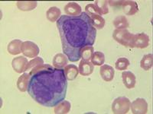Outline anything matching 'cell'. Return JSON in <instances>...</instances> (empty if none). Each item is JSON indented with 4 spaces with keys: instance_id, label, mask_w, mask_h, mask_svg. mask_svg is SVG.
<instances>
[{
    "instance_id": "6da1fadb",
    "label": "cell",
    "mask_w": 153,
    "mask_h": 114,
    "mask_svg": "<svg viewBox=\"0 0 153 114\" xmlns=\"http://www.w3.org/2000/svg\"><path fill=\"white\" fill-rule=\"evenodd\" d=\"M57 28L63 51L71 62L78 61L81 49L95 43L97 29L86 12L77 16L61 15L57 21Z\"/></svg>"
},
{
    "instance_id": "7a4b0ae2",
    "label": "cell",
    "mask_w": 153,
    "mask_h": 114,
    "mask_svg": "<svg viewBox=\"0 0 153 114\" xmlns=\"http://www.w3.org/2000/svg\"><path fill=\"white\" fill-rule=\"evenodd\" d=\"M67 88L65 70L54 68L30 75L27 91L40 105L53 107L65 100Z\"/></svg>"
},
{
    "instance_id": "3957f363",
    "label": "cell",
    "mask_w": 153,
    "mask_h": 114,
    "mask_svg": "<svg viewBox=\"0 0 153 114\" xmlns=\"http://www.w3.org/2000/svg\"><path fill=\"white\" fill-rule=\"evenodd\" d=\"M113 37L117 42L124 47L132 48L134 34L130 33L127 29H116L113 31Z\"/></svg>"
},
{
    "instance_id": "277c9868",
    "label": "cell",
    "mask_w": 153,
    "mask_h": 114,
    "mask_svg": "<svg viewBox=\"0 0 153 114\" xmlns=\"http://www.w3.org/2000/svg\"><path fill=\"white\" fill-rule=\"evenodd\" d=\"M131 102L126 97H119L112 104V111L115 114H126L130 109Z\"/></svg>"
},
{
    "instance_id": "5b68a950",
    "label": "cell",
    "mask_w": 153,
    "mask_h": 114,
    "mask_svg": "<svg viewBox=\"0 0 153 114\" xmlns=\"http://www.w3.org/2000/svg\"><path fill=\"white\" fill-rule=\"evenodd\" d=\"M39 52L40 50L36 43L31 41L23 42L22 46V53L25 56L28 57V58L37 57L39 54Z\"/></svg>"
},
{
    "instance_id": "8992f818",
    "label": "cell",
    "mask_w": 153,
    "mask_h": 114,
    "mask_svg": "<svg viewBox=\"0 0 153 114\" xmlns=\"http://www.w3.org/2000/svg\"><path fill=\"white\" fill-rule=\"evenodd\" d=\"M130 108L134 114H146L148 112V103L143 98H137L131 104Z\"/></svg>"
},
{
    "instance_id": "52a82bcc",
    "label": "cell",
    "mask_w": 153,
    "mask_h": 114,
    "mask_svg": "<svg viewBox=\"0 0 153 114\" xmlns=\"http://www.w3.org/2000/svg\"><path fill=\"white\" fill-rule=\"evenodd\" d=\"M121 6L123 11L126 15H134L139 11V6L136 1L132 0H120V7Z\"/></svg>"
},
{
    "instance_id": "ba28073f",
    "label": "cell",
    "mask_w": 153,
    "mask_h": 114,
    "mask_svg": "<svg viewBox=\"0 0 153 114\" xmlns=\"http://www.w3.org/2000/svg\"><path fill=\"white\" fill-rule=\"evenodd\" d=\"M149 37L145 33H139L134 34L132 41V48L136 47L139 49H145L149 45Z\"/></svg>"
},
{
    "instance_id": "9c48e42d",
    "label": "cell",
    "mask_w": 153,
    "mask_h": 114,
    "mask_svg": "<svg viewBox=\"0 0 153 114\" xmlns=\"http://www.w3.org/2000/svg\"><path fill=\"white\" fill-rule=\"evenodd\" d=\"M28 61L27 58L23 56H18L12 59V66L17 73H23L26 71Z\"/></svg>"
},
{
    "instance_id": "30bf717a",
    "label": "cell",
    "mask_w": 153,
    "mask_h": 114,
    "mask_svg": "<svg viewBox=\"0 0 153 114\" xmlns=\"http://www.w3.org/2000/svg\"><path fill=\"white\" fill-rule=\"evenodd\" d=\"M123 82L126 88L128 89H132L136 83V75L130 71H124L122 74Z\"/></svg>"
},
{
    "instance_id": "8fae6325",
    "label": "cell",
    "mask_w": 153,
    "mask_h": 114,
    "mask_svg": "<svg viewBox=\"0 0 153 114\" xmlns=\"http://www.w3.org/2000/svg\"><path fill=\"white\" fill-rule=\"evenodd\" d=\"M100 74L103 80L109 82V81H111L114 78L115 70L112 66L109 65H103L100 69Z\"/></svg>"
},
{
    "instance_id": "7c38bea8",
    "label": "cell",
    "mask_w": 153,
    "mask_h": 114,
    "mask_svg": "<svg viewBox=\"0 0 153 114\" xmlns=\"http://www.w3.org/2000/svg\"><path fill=\"white\" fill-rule=\"evenodd\" d=\"M65 12L67 15L77 16L82 13V9L79 4L76 2H69L65 6Z\"/></svg>"
},
{
    "instance_id": "4fadbf2b",
    "label": "cell",
    "mask_w": 153,
    "mask_h": 114,
    "mask_svg": "<svg viewBox=\"0 0 153 114\" xmlns=\"http://www.w3.org/2000/svg\"><path fill=\"white\" fill-rule=\"evenodd\" d=\"M79 72L83 76L91 75L94 72V66L90 61H85L82 59L79 64Z\"/></svg>"
},
{
    "instance_id": "5bb4252c",
    "label": "cell",
    "mask_w": 153,
    "mask_h": 114,
    "mask_svg": "<svg viewBox=\"0 0 153 114\" xmlns=\"http://www.w3.org/2000/svg\"><path fill=\"white\" fill-rule=\"evenodd\" d=\"M22 43L23 42L22 41V40H18V39L12 40V41L9 42V43L8 44V52H9L11 55H18V54L21 53Z\"/></svg>"
},
{
    "instance_id": "9a60e30c",
    "label": "cell",
    "mask_w": 153,
    "mask_h": 114,
    "mask_svg": "<svg viewBox=\"0 0 153 114\" xmlns=\"http://www.w3.org/2000/svg\"><path fill=\"white\" fill-rule=\"evenodd\" d=\"M68 64V57L65 54L57 53L53 59V66L56 69H63Z\"/></svg>"
},
{
    "instance_id": "2e32d148",
    "label": "cell",
    "mask_w": 153,
    "mask_h": 114,
    "mask_svg": "<svg viewBox=\"0 0 153 114\" xmlns=\"http://www.w3.org/2000/svg\"><path fill=\"white\" fill-rule=\"evenodd\" d=\"M65 74L67 80L73 81L77 77L79 74V69L75 65H67L65 67Z\"/></svg>"
},
{
    "instance_id": "e0dca14e",
    "label": "cell",
    "mask_w": 153,
    "mask_h": 114,
    "mask_svg": "<svg viewBox=\"0 0 153 114\" xmlns=\"http://www.w3.org/2000/svg\"><path fill=\"white\" fill-rule=\"evenodd\" d=\"M29 78V72H24L18 79L17 88L21 92H25L27 91Z\"/></svg>"
},
{
    "instance_id": "ac0fdd59",
    "label": "cell",
    "mask_w": 153,
    "mask_h": 114,
    "mask_svg": "<svg viewBox=\"0 0 153 114\" xmlns=\"http://www.w3.org/2000/svg\"><path fill=\"white\" fill-rule=\"evenodd\" d=\"M71 104L68 100H62L59 104L54 107V113L56 114H66L71 110Z\"/></svg>"
},
{
    "instance_id": "d6986e66",
    "label": "cell",
    "mask_w": 153,
    "mask_h": 114,
    "mask_svg": "<svg viewBox=\"0 0 153 114\" xmlns=\"http://www.w3.org/2000/svg\"><path fill=\"white\" fill-rule=\"evenodd\" d=\"M61 15V9L59 8L53 6L48 9V10L46 12V17L48 21L51 22H57V21L60 18Z\"/></svg>"
},
{
    "instance_id": "ffe728a7",
    "label": "cell",
    "mask_w": 153,
    "mask_h": 114,
    "mask_svg": "<svg viewBox=\"0 0 153 114\" xmlns=\"http://www.w3.org/2000/svg\"><path fill=\"white\" fill-rule=\"evenodd\" d=\"M153 66V55L152 53L146 54L143 57L140 62V67L145 71H148L152 68Z\"/></svg>"
},
{
    "instance_id": "44dd1931",
    "label": "cell",
    "mask_w": 153,
    "mask_h": 114,
    "mask_svg": "<svg viewBox=\"0 0 153 114\" xmlns=\"http://www.w3.org/2000/svg\"><path fill=\"white\" fill-rule=\"evenodd\" d=\"M113 25L117 29L122 30L126 29L129 26V24L128 22V20L124 15H120L117 17L113 21Z\"/></svg>"
},
{
    "instance_id": "7402d4cb",
    "label": "cell",
    "mask_w": 153,
    "mask_h": 114,
    "mask_svg": "<svg viewBox=\"0 0 153 114\" xmlns=\"http://www.w3.org/2000/svg\"><path fill=\"white\" fill-rule=\"evenodd\" d=\"M91 60L94 66H103L105 62V56L102 52L97 51L94 53Z\"/></svg>"
},
{
    "instance_id": "603a6c76",
    "label": "cell",
    "mask_w": 153,
    "mask_h": 114,
    "mask_svg": "<svg viewBox=\"0 0 153 114\" xmlns=\"http://www.w3.org/2000/svg\"><path fill=\"white\" fill-rule=\"evenodd\" d=\"M94 53V48L93 46H87L80 50V58L83 60L90 61Z\"/></svg>"
},
{
    "instance_id": "cb8c5ba5",
    "label": "cell",
    "mask_w": 153,
    "mask_h": 114,
    "mask_svg": "<svg viewBox=\"0 0 153 114\" xmlns=\"http://www.w3.org/2000/svg\"><path fill=\"white\" fill-rule=\"evenodd\" d=\"M90 17L92 20L93 24H94L96 29L101 30L104 28L105 19L102 16L100 15H90Z\"/></svg>"
},
{
    "instance_id": "d4e9b609",
    "label": "cell",
    "mask_w": 153,
    "mask_h": 114,
    "mask_svg": "<svg viewBox=\"0 0 153 114\" xmlns=\"http://www.w3.org/2000/svg\"><path fill=\"white\" fill-rule=\"evenodd\" d=\"M107 4L108 1H106V0H97V1H95V5L97 8L100 15H106L109 13Z\"/></svg>"
},
{
    "instance_id": "484cf974",
    "label": "cell",
    "mask_w": 153,
    "mask_h": 114,
    "mask_svg": "<svg viewBox=\"0 0 153 114\" xmlns=\"http://www.w3.org/2000/svg\"><path fill=\"white\" fill-rule=\"evenodd\" d=\"M37 2H18L17 6L22 11H31L36 8Z\"/></svg>"
},
{
    "instance_id": "4316f807",
    "label": "cell",
    "mask_w": 153,
    "mask_h": 114,
    "mask_svg": "<svg viewBox=\"0 0 153 114\" xmlns=\"http://www.w3.org/2000/svg\"><path fill=\"white\" fill-rule=\"evenodd\" d=\"M130 62H129V59L125 58V57H121V58H119L117 60L116 63H115V66H116V69L119 71H124L126 69H128Z\"/></svg>"
},
{
    "instance_id": "83f0119b",
    "label": "cell",
    "mask_w": 153,
    "mask_h": 114,
    "mask_svg": "<svg viewBox=\"0 0 153 114\" xmlns=\"http://www.w3.org/2000/svg\"><path fill=\"white\" fill-rule=\"evenodd\" d=\"M44 64V60L41 58V57H35L34 59H31V61H29L26 67V71L30 72L33 68L36 67L38 66H40V65Z\"/></svg>"
},
{
    "instance_id": "f1b7e54d",
    "label": "cell",
    "mask_w": 153,
    "mask_h": 114,
    "mask_svg": "<svg viewBox=\"0 0 153 114\" xmlns=\"http://www.w3.org/2000/svg\"><path fill=\"white\" fill-rule=\"evenodd\" d=\"M54 68H53L52 66H51V65L48 64H42L40 65V66H38L36 67L33 68V69H31V71L29 72V74L30 75H31L35 74L37 72H42V71H45V70H51V69H54Z\"/></svg>"
},
{
    "instance_id": "f546056e",
    "label": "cell",
    "mask_w": 153,
    "mask_h": 114,
    "mask_svg": "<svg viewBox=\"0 0 153 114\" xmlns=\"http://www.w3.org/2000/svg\"><path fill=\"white\" fill-rule=\"evenodd\" d=\"M85 12L89 15H100L99 12L97 10V8L95 5V4H88L86 5L85 7Z\"/></svg>"
}]
</instances>
